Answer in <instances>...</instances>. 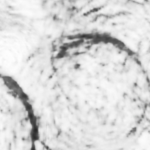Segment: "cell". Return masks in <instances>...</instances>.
I'll return each mask as SVG.
<instances>
[]
</instances>
